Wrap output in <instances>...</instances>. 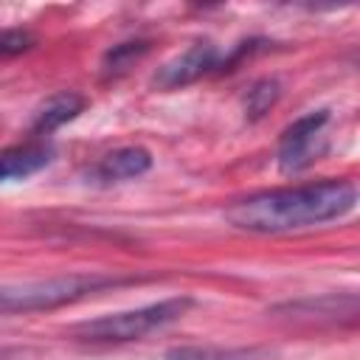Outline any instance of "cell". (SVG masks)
Masks as SVG:
<instances>
[{"instance_id":"obj_9","label":"cell","mask_w":360,"mask_h":360,"mask_svg":"<svg viewBox=\"0 0 360 360\" xmlns=\"http://www.w3.org/2000/svg\"><path fill=\"white\" fill-rule=\"evenodd\" d=\"M273 352L264 346H211L191 343L166 352V360H267Z\"/></svg>"},{"instance_id":"obj_4","label":"cell","mask_w":360,"mask_h":360,"mask_svg":"<svg viewBox=\"0 0 360 360\" xmlns=\"http://www.w3.org/2000/svg\"><path fill=\"white\" fill-rule=\"evenodd\" d=\"M326 124H329V112L315 110V112H307V115L295 118L281 132L276 158H278V169L284 174L304 172L307 166H312L318 160V155L326 149V135H323Z\"/></svg>"},{"instance_id":"obj_1","label":"cell","mask_w":360,"mask_h":360,"mask_svg":"<svg viewBox=\"0 0 360 360\" xmlns=\"http://www.w3.org/2000/svg\"><path fill=\"white\" fill-rule=\"evenodd\" d=\"M357 202L352 180H318L287 188H267L228 205L225 219L248 233H290L346 217Z\"/></svg>"},{"instance_id":"obj_3","label":"cell","mask_w":360,"mask_h":360,"mask_svg":"<svg viewBox=\"0 0 360 360\" xmlns=\"http://www.w3.org/2000/svg\"><path fill=\"white\" fill-rule=\"evenodd\" d=\"M191 307H194V298H188V295L163 298V301L135 307V309H127V312H112V315H101V318H93V321H82V323L70 326V338H76L82 343L141 340V338L180 321Z\"/></svg>"},{"instance_id":"obj_5","label":"cell","mask_w":360,"mask_h":360,"mask_svg":"<svg viewBox=\"0 0 360 360\" xmlns=\"http://www.w3.org/2000/svg\"><path fill=\"white\" fill-rule=\"evenodd\" d=\"M217 68H219V51H217L214 42L202 39V42H194L191 48H186L180 56L169 59L155 73V87H160V90H177V87H186V84L202 79L205 73H211Z\"/></svg>"},{"instance_id":"obj_10","label":"cell","mask_w":360,"mask_h":360,"mask_svg":"<svg viewBox=\"0 0 360 360\" xmlns=\"http://www.w3.org/2000/svg\"><path fill=\"white\" fill-rule=\"evenodd\" d=\"M278 93H281V87H278L276 79H259L256 84H250V90L245 96V115L250 121L262 118L278 101Z\"/></svg>"},{"instance_id":"obj_6","label":"cell","mask_w":360,"mask_h":360,"mask_svg":"<svg viewBox=\"0 0 360 360\" xmlns=\"http://www.w3.org/2000/svg\"><path fill=\"white\" fill-rule=\"evenodd\" d=\"M152 169V152L143 146H121L107 152L96 166H93V180L98 183H121V180H135Z\"/></svg>"},{"instance_id":"obj_11","label":"cell","mask_w":360,"mask_h":360,"mask_svg":"<svg viewBox=\"0 0 360 360\" xmlns=\"http://www.w3.org/2000/svg\"><path fill=\"white\" fill-rule=\"evenodd\" d=\"M146 42H121V45H115L107 56H104V73L107 76H118V73H124L138 56H143L146 53Z\"/></svg>"},{"instance_id":"obj_12","label":"cell","mask_w":360,"mask_h":360,"mask_svg":"<svg viewBox=\"0 0 360 360\" xmlns=\"http://www.w3.org/2000/svg\"><path fill=\"white\" fill-rule=\"evenodd\" d=\"M34 34L25 31V28H3L0 31V59H11V56H20L25 51L34 48Z\"/></svg>"},{"instance_id":"obj_7","label":"cell","mask_w":360,"mask_h":360,"mask_svg":"<svg viewBox=\"0 0 360 360\" xmlns=\"http://www.w3.org/2000/svg\"><path fill=\"white\" fill-rule=\"evenodd\" d=\"M51 160H53V146L42 143V141L6 146V149H0V183L31 177L39 169H45Z\"/></svg>"},{"instance_id":"obj_8","label":"cell","mask_w":360,"mask_h":360,"mask_svg":"<svg viewBox=\"0 0 360 360\" xmlns=\"http://www.w3.org/2000/svg\"><path fill=\"white\" fill-rule=\"evenodd\" d=\"M84 110V98L73 90H62L51 98H45L37 110H34V118H31V132L34 135H48L59 127H65L68 121H73L79 112Z\"/></svg>"},{"instance_id":"obj_2","label":"cell","mask_w":360,"mask_h":360,"mask_svg":"<svg viewBox=\"0 0 360 360\" xmlns=\"http://www.w3.org/2000/svg\"><path fill=\"white\" fill-rule=\"evenodd\" d=\"M138 276H104V273H70L56 278H37L20 284H0V315L42 312L65 304H76L87 295L104 292L110 287L135 284Z\"/></svg>"}]
</instances>
